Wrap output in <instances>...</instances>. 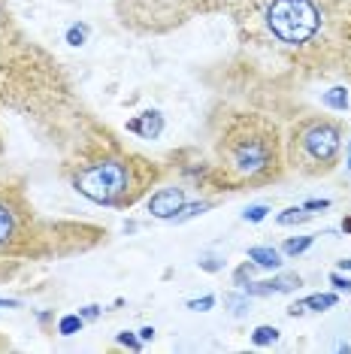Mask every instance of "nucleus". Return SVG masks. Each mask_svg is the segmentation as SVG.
I'll return each mask as SVG.
<instances>
[{
  "label": "nucleus",
  "instance_id": "nucleus-28",
  "mask_svg": "<svg viewBox=\"0 0 351 354\" xmlns=\"http://www.w3.org/2000/svg\"><path fill=\"white\" fill-rule=\"evenodd\" d=\"M333 203L327 197H315V200H306V203H303V209H309V212H327V209H330Z\"/></svg>",
  "mask_w": 351,
  "mask_h": 354
},
{
  "label": "nucleus",
  "instance_id": "nucleus-32",
  "mask_svg": "<svg viewBox=\"0 0 351 354\" xmlns=\"http://www.w3.org/2000/svg\"><path fill=\"white\" fill-rule=\"evenodd\" d=\"M140 230V221H124V233H137Z\"/></svg>",
  "mask_w": 351,
  "mask_h": 354
},
{
  "label": "nucleus",
  "instance_id": "nucleus-1",
  "mask_svg": "<svg viewBox=\"0 0 351 354\" xmlns=\"http://www.w3.org/2000/svg\"><path fill=\"white\" fill-rule=\"evenodd\" d=\"M243 46L303 79L339 76L351 0H236L227 10Z\"/></svg>",
  "mask_w": 351,
  "mask_h": 354
},
{
  "label": "nucleus",
  "instance_id": "nucleus-16",
  "mask_svg": "<svg viewBox=\"0 0 351 354\" xmlns=\"http://www.w3.org/2000/svg\"><path fill=\"white\" fill-rule=\"evenodd\" d=\"M312 245H315V233H309V236H288L282 245H278V252H282L285 257H300V254H306Z\"/></svg>",
  "mask_w": 351,
  "mask_h": 354
},
{
  "label": "nucleus",
  "instance_id": "nucleus-10",
  "mask_svg": "<svg viewBox=\"0 0 351 354\" xmlns=\"http://www.w3.org/2000/svg\"><path fill=\"white\" fill-rule=\"evenodd\" d=\"M245 257H249V261H252L258 270L276 272V270H282V267H285V254L278 252L276 245H252L249 252H245Z\"/></svg>",
  "mask_w": 351,
  "mask_h": 354
},
{
  "label": "nucleus",
  "instance_id": "nucleus-23",
  "mask_svg": "<svg viewBox=\"0 0 351 354\" xmlns=\"http://www.w3.org/2000/svg\"><path fill=\"white\" fill-rule=\"evenodd\" d=\"M115 342L122 345V348H127V351H142V342L140 339V333H133V330H122V333H115Z\"/></svg>",
  "mask_w": 351,
  "mask_h": 354
},
{
  "label": "nucleus",
  "instance_id": "nucleus-30",
  "mask_svg": "<svg viewBox=\"0 0 351 354\" xmlns=\"http://www.w3.org/2000/svg\"><path fill=\"white\" fill-rule=\"evenodd\" d=\"M339 230L345 233V236H351V215H345V218H342V224H339Z\"/></svg>",
  "mask_w": 351,
  "mask_h": 354
},
{
  "label": "nucleus",
  "instance_id": "nucleus-7",
  "mask_svg": "<svg viewBox=\"0 0 351 354\" xmlns=\"http://www.w3.org/2000/svg\"><path fill=\"white\" fill-rule=\"evenodd\" d=\"M188 203V185L182 182H173V185H164V188H158L155 194L146 197V209L151 218L158 221H173L176 215L182 212V206Z\"/></svg>",
  "mask_w": 351,
  "mask_h": 354
},
{
  "label": "nucleus",
  "instance_id": "nucleus-13",
  "mask_svg": "<svg viewBox=\"0 0 351 354\" xmlns=\"http://www.w3.org/2000/svg\"><path fill=\"white\" fill-rule=\"evenodd\" d=\"M303 309L306 312H330V309H336V303H339V294L336 291H324V294H309V297H303Z\"/></svg>",
  "mask_w": 351,
  "mask_h": 354
},
{
  "label": "nucleus",
  "instance_id": "nucleus-2",
  "mask_svg": "<svg viewBox=\"0 0 351 354\" xmlns=\"http://www.w3.org/2000/svg\"><path fill=\"white\" fill-rule=\"evenodd\" d=\"M61 173L88 203L127 212L142 197H149V191L164 179L167 167L122 146L113 131L91 124L64 158Z\"/></svg>",
  "mask_w": 351,
  "mask_h": 354
},
{
  "label": "nucleus",
  "instance_id": "nucleus-12",
  "mask_svg": "<svg viewBox=\"0 0 351 354\" xmlns=\"http://www.w3.org/2000/svg\"><path fill=\"white\" fill-rule=\"evenodd\" d=\"M348 85H330L327 91L321 94V106L324 109H330V112H345L348 109Z\"/></svg>",
  "mask_w": 351,
  "mask_h": 354
},
{
  "label": "nucleus",
  "instance_id": "nucleus-19",
  "mask_svg": "<svg viewBox=\"0 0 351 354\" xmlns=\"http://www.w3.org/2000/svg\"><path fill=\"white\" fill-rule=\"evenodd\" d=\"M82 327H85L82 315H79V312H70V315H61L58 318V324H55V333H58V336H76Z\"/></svg>",
  "mask_w": 351,
  "mask_h": 354
},
{
  "label": "nucleus",
  "instance_id": "nucleus-6",
  "mask_svg": "<svg viewBox=\"0 0 351 354\" xmlns=\"http://www.w3.org/2000/svg\"><path fill=\"white\" fill-rule=\"evenodd\" d=\"M236 0H115L118 25L140 37H161L200 15L227 12Z\"/></svg>",
  "mask_w": 351,
  "mask_h": 354
},
{
  "label": "nucleus",
  "instance_id": "nucleus-31",
  "mask_svg": "<svg viewBox=\"0 0 351 354\" xmlns=\"http://www.w3.org/2000/svg\"><path fill=\"white\" fill-rule=\"evenodd\" d=\"M345 167L351 170V131H348V140H345Z\"/></svg>",
  "mask_w": 351,
  "mask_h": 354
},
{
  "label": "nucleus",
  "instance_id": "nucleus-17",
  "mask_svg": "<svg viewBox=\"0 0 351 354\" xmlns=\"http://www.w3.org/2000/svg\"><path fill=\"white\" fill-rule=\"evenodd\" d=\"M197 267H200L203 272H209V276H215V272H221L227 267V257L221 252H212V248H206V252H200V257H197Z\"/></svg>",
  "mask_w": 351,
  "mask_h": 354
},
{
  "label": "nucleus",
  "instance_id": "nucleus-21",
  "mask_svg": "<svg viewBox=\"0 0 351 354\" xmlns=\"http://www.w3.org/2000/svg\"><path fill=\"white\" fill-rule=\"evenodd\" d=\"M269 212H273V206H269V203H252V206H245L243 221L245 224H260V221H267Z\"/></svg>",
  "mask_w": 351,
  "mask_h": 354
},
{
  "label": "nucleus",
  "instance_id": "nucleus-3",
  "mask_svg": "<svg viewBox=\"0 0 351 354\" xmlns=\"http://www.w3.org/2000/svg\"><path fill=\"white\" fill-rule=\"evenodd\" d=\"M212 191H258L282 182L285 136L269 115L230 109L212 140Z\"/></svg>",
  "mask_w": 351,
  "mask_h": 354
},
{
  "label": "nucleus",
  "instance_id": "nucleus-27",
  "mask_svg": "<svg viewBox=\"0 0 351 354\" xmlns=\"http://www.w3.org/2000/svg\"><path fill=\"white\" fill-rule=\"evenodd\" d=\"M79 315H82L85 324H94V321L103 315V306H100V303H88V306H82V309H79Z\"/></svg>",
  "mask_w": 351,
  "mask_h": 354
},
{
  "label": "nucleus",
  "instance_id": "nucleus-29",
  "mask_svg": "<svg viewBox=\"0 0 351 354\" xmlns=\"http://www.w3.org/2000/svg\"><path fill=\"white\" fill-rule=\"evenodd\" d=\"M137 333H140L142 342H151V339H155V327H142V330H137Z\"/></svg>",
  "mask_w": 351,
  "mask_h": 354
},
{
  "label": "nucleus",
  "instance_id": "nucleus-4",
  "mask_svg": "<svg viewBox=\"0 0 351 354\" xmlns=\"http://www.w3.org/2000/svg\"><path fill=\"white\" fill-rule=\"evenodd\" d=\"M52 257V224L37 215L25 185L0 179V281L19 279L28 267Z\"/></svg>",
  "mask_w": 351,
  "mask_h": 354
},
{
  "label": "nucleus",
  "instance_id": "nucleus-34",
  "mask_svg": "<svg viewBox=\"0 0 351 354\" xmlns=\"http://www.w3.org/2000/svg\"><path fill=\"white\" fill-rule=\"evenodd\" d=\"M0 158H3V136H0Z\"/></svg>",
  "mask_w": 351,
  "mask_h": 354
},
{
  "label": "nucleus",
  "instance_id": "nucleus-11",
  "mask_svg": "<svg viewBox=\"0 0 351 354\" xmlns=\"http://www.w3.org/2000/svg\"><path fill=\"white\" fill-rule=\"evenodd\" d=\"M218 206V200L215 197H200V200H188L185 206H182V212L173 218V224H185V221H191V218H200V215H206L209 209H215Z\"/></svg>",
  "mask_w": 351,
  "mask_h": 354
},
{
  "label": "nucleus",
  "instance_id": "nucleus-8",
  "mask_svg": "<svg viewBox=\"0 0 351 354\" xmlns=\"http://www.w3.org/2000/svg\"><path fill=\"white\" fill-rule=\"evenodd\" d=\"M303 288V276L300 272H278L273 279H252L245 288H239V291H245L252 297V300H267V297H276V294H294Z\"/></svg>",
  "mask_w": 351,
  "mask_h": 354
},
{
  "label": "nucleus",
  "instance_id": "nucleus-26",
  "mask_svg": "<svg viewBox=\"0 0 351 354\" xmlns=\"http://www.w3.org/2000/svg\"><path fill=\"white\" fill-rule=\"evenodd\" d=\"M37 321H39V327H43L46 336L55 333V327H52V324H55V309H39V312H37Z\"/></svg>",
  "mask_w": 351,
  "mask_h": 354
},
{
  "label": "nucleus",
  "instance_id": "nucleus-5",
  "mask_svg": "<svg viewBox=\"0 0 351 354\" xmlns=\"http://www.w3.org/2000/svg\"><path fill=\"white\" fill-rule=\"evenodd\" d=\"M345 122L336 115L309 112L300 115L285 133V167L303 179H324L336 173L345 149Z\"/></svg>",
  "mask_w": 351,
  "mask_h": 354
},
{
  "label": "nucleus",
  "instance_id": "nucleus-9",
  "mask_svg": "<svg viewBox=\"0 0 351 354\" xmlns=\"http://www.w3.org/2000/svg\"><path fill=\"white\" fill-rule=\"evenodd\" d=\"M164 127H167V118H164L161 109H142L140 115L127 118L124 131L133 133V136H140V140H149L151 142V140H161Z\"/></svg>",
  "mask_w": 351,
  "mask_h": 354
},
{
  "label": "nucleus",
  "instance_id": "nucleus-18",
  "mask_svg": "<svg viewBox=\"0 0 351 354\" xmlns=\"http://www.w3.org/2000/svg\"><path fill=\"white\" fill-rule=\"evenodd\" d=\"M278 342V327L273 324H258L252 330V345L254 348H269V345Z\"/></svg>",
  "mask_w": 351,
  "mask_h": 354
},
{
  "label": "nucleus",
  "instance_id": "nucleus-15",
  "mask_svg": "<svg viewBox=\"0 0 351 354\" xmlns=\"http://www.w3.org/2000/svg\"><path fill=\"white\" fill-rule=\"evenodd\" d=\"M315 215L309 212V209H303V206H288L285 212H278L276 215V224L278 227H300V224H306V221H312Z\"/></svg>",
  "mask_w": 351,
  "mask_h": 354
},
{
  "label": "nucleus",
  "instance_id": "nucleus-22",
  "mask_svg": "<svg viewBox=\"0 0 351 354\" xmlns=\"http://www.w3.org/2000/svg\"><path fill=\"white\" fill-rule=\"evenodd\" d=\"M254 272H258V267H254L249 257H245V261L234 270V285H236V288H245V285H249V281L254 279Z\"/></svg>",
  "mask_w": 351,
  "mask_h": 354
},
{
  "label": "nucleus",
  "instance_id": "nucleus-14",
  "mask_svg": "<svg viewBox=\"0 0 351 354\" xmlns=\"http://www.w3.org/2000/svg\"><path fill=\"white\" fill-rule=\"evenodd\" d=\"M225 309L234 318H245L252 312V297L245 294V291H239V288H236V291H227L225 294Z\"/></svg>",
  "mask_w": 351,
  "mask_h": 354
},
{
  "label": "nucleus",
  "instance_id": "nucleus-25",
  "mask_svg": "<svg viewBox=\"0 0 351 354\" xmlns=\"http://www.w3.org/2000/svg\"><path fill=\"white\" fill-rule=\"evenodd\" d=\"M215 303H218V297H215V294H203V297H197V300H188L185 306L191 312H209Z\"/></svg>",
  "mask_w": 351,
  "mask_h": 354
},
{
  "label": "nucleus",
  "instance_id": "nucleus-24",
  "mask_svg": "<svg viewBox=\"0 0 351 354\" xmlns=\"http://www.w3.org/2000/svg\"><path fill=\"white\" fill-rule=\"evenodd\" d=\"M327 279H330V285H333V291H336V294H348L351 297V279L342 270H333Z\"/></svg>",
  "mask_w": 351,
  "mask_h": 354
},
{
  "label": "nucleus",
  "instance_id": "nucleus-20",
  "mask_svg": "<svg viewBox=\"0 0 351 354\" xmlns=\"http://www.w3.org/2000/svg\"><path fill=\"white\" fill-rule=\"evenodd\" d=\"M88 34H91V28H88L85 21H73V25L67 28V34H64V39H67V46L79 49V46L88 43Z\"/></svg>",
  "mask_w": 351,
  "mask_h": 354
},
{
  "label": "nucleus",
  "instance_id": "nucleus-33",
  "mask_svg": "<svg viewBox=\"0 0 351 354\" xmlns=\"http://www.w3.org/2000/svg\"><path fill=\"white\" fill-rule=\"evenodd\" d=\"M336 267H339L342 272H351V257H342V261L336 263Z\"/></svg>",
  "mask_w": 351,
  "mask_h": 354
}]
</instances>
